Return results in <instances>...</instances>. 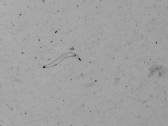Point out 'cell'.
Segmentation results:
<instances>
[{"label": "cell", "mask_w": 168, "mask_h": 126, "mask_svg": "<svg viewBox=\"0 0 168 126\" xmlns=\"http://www.w3.org/2000/svg\"><path fill=\"white\" fill-rule=\"evenodd\" d=\"M75 54L73 53H68L64 54V55H63L60 58H59L57 59L55 61H54L52 64H50L46 66L44 68H48L50 67H52L56 65L58 63L60 62L62 60H64V59L68 57H72L73 56H75Z\"/></svg>", "instance_id": "6da1fadb"}]
</instances>
